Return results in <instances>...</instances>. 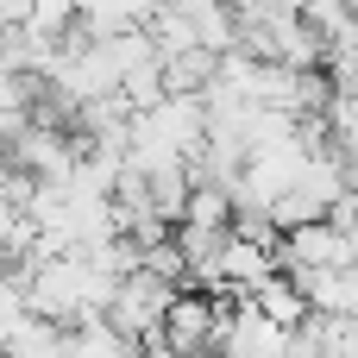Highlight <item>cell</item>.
Masks as SVG:
<instances>
[{
    "instance_id": "cell-6",
    "label": "cell",
    "mask_w": 358,
    "mask_h": 358,
    "mask_svg": "<svg viewBox=\"0 0 358 358\" xmlns=\"http://www.w3.org/2000/svg\"><path fill=\"white\" fill-rule=\"evenodd\" d=\"M245 302H252L264 321H277L283 334H296V327L308 321V296H302V289H296V277H283V271H277V277H264Z\"/></svg>"
},
{
    "instance_id": "cell-7",
    "label": "cell",
    "mask_w": 358,
    "mask_h": 358,
    "mask_svg": "<svg viewBox=\"0 0 358 358\" xmlns=\"http://www.w3.org/2000/svg\"><path fill=\"white\" fill-rule=\"evenodd\" d=\"M0 358H63V327H50V321L25 315V321L0 340Z\"/></svg>"
},
{
    "instance_id": "cell-10",
    "label": "cell",
    "mask_w": 358,
    "mask_h": 358,
    "mask_svg": "<svg viewBox=\"0 0 358 358\" xmlns=\"http://www.w3.org/2000/svg\"><path fill=\"white\" fill-rule=\"evenodd\" d=\"M69 6H76V19H88V13H101L107 0H69Z\"/></svg>"
},
{
    "instance_id": "cell-2",
    "label": "cell",
    "mask_w": 358,
    "mask_h": 358,
    "mask_svg": "<svg viewBox=\"0 0 358 358\" xmlns=\"http://www.w3.org/2000/svg\"><path fill=\"white\" fill-rule=\"evenodd\" d=\"M176 302V283H164V277H151V271H132L120 289H113V302H107V327L120 334V340H132V346H151L157 340V327H164V308Z\"/></svg>"
},
{
    "instance_id": "cell-3",
    "label": "cell",
    "mask_w": 358,
    "mask_h": 358,
    "mask_svg": "<svg viewBox=\"0 0 358 358\" xmlns=\"http://www.w3.org/2000/svg\"><path fill=\"white\" fill-rule=\"evenodd\" d=\"M340 264H346V233L334 220L277 233V271L283 277H315V271H340Z\"/></svg>"
},
{
    "instance_id": "cell-9",
    "label": "cell",
    "mask_w": 358,
    "mask_h": 358,
    "mask_svg": "<svg viewBox=\"0 0 358 358\" xmlns=\"http://www.w3.org/2000/svg\"><path fill=\"white\" fill-rule=\"evenodd\" d=\"M6 113H31V76H19L6 57H0V120Z\"/></svg>"
},
{
    "instance_id": "cell-4",
    "label": "cell",
    "mask_w": 358,
    "mask_h": 358,
    "mask_svg": "<svg viewBox=\"0 0 358 358\" xmlns=\"http://www.w3.org/2000/svg\"><path fill=\"white\" fill-rule=\"evenodd\" d=\"M220 358H289V334L264 321L252 302H233L220 321Z\"/></svg>"
},
{
    "instance_id": "cell-8",
    "label": "cell",
    "mask_w": 358,
    "mask_h": 358,
    "mask_svg": "<svg viewBox=\"0 0 358 358\" xmlns=\"http://www.w3.org/2000/svg\"><path fill=\"white\" fill-rule=\"evenodd\" d=\"M25 315H31V308H25V277H19V271H0V340H6Z\"/></svg>"
},
{
    "instance_id": "cell-1",
    "label": "cell",
    "mask_w": 358,
    "mask_h": 358,
    "mask_svg": "<svg viewBox=\"0 0 358 358\" xmlns=\"http://www.w3.org/2000/svg\"><path fill=\"white\" fill-rule=\"evenodd\" d=\"M227 308H233V302H220V296L176 289V302L164 308L157 346H170L176 358H214L220 352V321H227Z\"/></svg>"
},
{
    "instance_id": "cell-5",
    "label": "cell",
    "mask_w": 358,
    "mask_h": 358,
    "mask_svg": "<svg viewBox=\"0 0 358 358\" xmlns=\"http://www.w3.org/2000/svg\"><path fill=\"white\" fill-rule=\"evenodd\" d=\"M296 289L308 296V315H327V321H358V271H315V277H296Z\"/></svg>"
}]
</instances>
